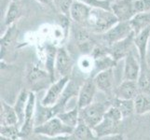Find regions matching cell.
<instances>
[{"label": "cell", "mask_w": 150, "mask_h": 140, "mask_svg": "<svg viewBox=\"0 0 150 140\" xmlns=\"http://www.w3.org/2000/svg\"><path fill=\"white\" fill-rule=\"evenodd\" d=\"M76 39L82 53H88L91 50H94V49L92 48V40L86 31H79L76 33Z\"/></svg>", "instance_id": "603a6c76"}, {"label": "cell", "mask_w": 150, "mask_h": 140, "mask_svg": "<svg viewBox=\"0 0 150 140\" xmlns=\"http://www.w3.org/2000/svg\"><path fill=\"white\" fill-rule=\"evenodd\" d=\"M112 9L114 10V13L118 18V20H125L128 19L131 15H133L132 9V2H122L120 4H117L116 6L112 8Z\"/></svg>", "instance_id": "484cf974"}, {"label": "cell", "mask_w": 150, "mask_h": 140, "mask_svg": "<svg viewBox=\"0 0 150 140\" xmlns=\"http://www.w3.org/2000/svg\"><path fill=\"white\" fill-rule=\"evenodd\" d=\"M58 49L54 47H48L47 49V59H46V67H47L48 73L50 75L51 79L54 81L55 79V62H56V55Z\"/></svg>", "instance_id": "cb8c5ba5"}, {"label": "cell", "mask_w": 150, "mask_h": 140, "mask_svg": "<svg viewBox=\"0 0 150 140\" xmlns=\"http://www.w3.org/2000/svg\"><path fill=\"white\" fill-rule=\"evenodd\" d=\"M19 126V120L14 107L1 101V126ZM20 127V126H19Z\"/></svg>", "instance_id": "e0dca14e"}, {"label": "cell", "mask_w": 150, "mask_h": 140, "mask_svg": "<svg viewBox=\"0 0 150 140\" xmlns=\"http://www.w3.org/2000/svg\"><path fill=\"white\" fill-rule=\"evenodd\" d=\"M58 117L65 125L69 126L73 129L77 127L80 121V108L76 106L70 110H65L63 113L59 114Z\"/></svg>", "instance_id": "d6986e66"}, {"label": "cell", "mask_w": 150, "mask_h": 140, "mask_svg": "<svg viewBox=\"0 0 150 140\" xmlns=\"http://www.w3.org/2000/svg\"><path fill=\"white\" fill-rule=\"evenodd\" d=\"M0 134H1V139L20 140V138H22L21 128L18 125L1 126V129H0Z\"/></svg>", "instance_id": "d4e9b609"}, {"label": "cell", "mask_w": 150, "mask_h": 140, "mask_svg": "<svg viewBox=\"0 0 150 140\" xmlns=\"http://www.w3.org/2000/svg\"><path fill=\"white\" fill-rule=\"evenodd\" d=\"M133 16L138 13L147 12L150 10V0H134L132 2Z\"/></svg>", "instance_id": "83f0119b"}, {"label": "cell", "mask_w": 150, "mask_h": 140, "mask_svg": "<svg viewBox=\"0 0 150 140\" xmlns=\"http://www.w3.org/2000/svg\"><path fill=\"white\" fill-rule=\"evenodd\" d=\"M70 81V79L68 77H60L58 80L54 81L51 84L47 92L45 93L43 96L42 100H41V104L45 107H52L55 104L59 101V99L63 95L64 90L66 89L67 85H68Z\"/></svg>", "instance_id": "8992f818"}, {"label": "cell", "mask_w": 150, "mask_h": 140, "mask_svg": "<svg viewBox=\"0 0 150 140\" xmlns=\"http://www.w3.org/2000/svg\"><path fill=\"white\" fill-rule=\"evenodd\" d=\"M134 110L138 115H144L150 112V96L146 92H141L133 100Z\"/></svg>", "instance_id": "44dd1931"}, {"label": "cell", "mask_w": 150, "mask_h": 140, "mask_svg": "<svg viewBox=\"0 0 150 140\" xmlns=\"http://www.w3.org/2000/svg\"><path fill=\"white\" fill-rule=\"evenodd\" d=\"M27 80L31 87L30 92H33L49 89V87L54 82L48 71H44L37 66H31L27 73Z\"/></svg>", "instance_id": "5b68a950"}, {"label": "cell", "mask_w": 150, "mask_h": 140, "mask_svg": "<svg viewBox=\"0 0 150 140\" xmlns=\"http://www.w3.org/2000/svg\"><path fill=\"white\" fill-rule=\"evenodd\" d=\"M118 23V18L110 10L91 9L86 25L96 33H106Z\"/></svg>", "instance_id": "7a4b0ae2"}, {"label": "cell", "mask_w": 150, "mask_h": 140, "mask_svg": "<svg viewBox=\"0 0 150 140\" xmlns=\"http://www.w3.org/2000/svg\"><path fill=\"white\" fill-rule=\"evenodd\" d=\"M16 29L14 26L9 27L7 31V33L4 35V37L1 38V57L5 54L9 47H11L13 44L15 38H16Z\"/></svg>", "instance_id": "4316f807"}, {"label": "cell", "mask_w": 150, "mask_h": 140, "mask_svg": "<svg viewBox=\"0 0 150 140\" xmlns=\"http://www.w3.org/2000/svg\"><path fill=\"white\" fill-rule=\"evenodd\" d=\"M20 14V9H19V5L13 1L11 4H10L8 11L7 13L6 16V24L7 25H10L11 23H14V21L16 20Z\"/></svg>", "instance_id": "f546056e"}, {"label": "cell", "mask_w": 150, "mask_h": 140, "mask_svg": "<svg viewBox=\"0 0 150 140\" xmlns=\"http://www.w3.org/2000/svg\"><path fill=\"white\" fill-rule=\"evenodd\" d=\"M108 107L100 102L91 103V105L80 109V120L92 131V129L103 120Z\"/></svg>", "instance_id": "277c9868"}, {"label": "cell", "mask_w": 150, "mask_h": 140, "mask_svg": "<svg viewBox=\"0 0 150 140\" xmlns=\"http://www.w3.org/2000/svg\"><path fill=\"white\" fill-rule=\"evenodd\" d=\"M129 22H130L133 33L137 35L144 28L148 27V24L150 23V14L146 12L135 14Z\"/></svg>", "instance_id": "ffe728a7"}, {"label": "cell", "mask_w": 150, "mask_h": 140, "mask_svg": "<svg viewBox=\"0 0 150 140\" xmlns=\"http://www.w3.org/2000/svg\"><path fill=\"white\" fill-rule=\"evenodd\" d=\"M91 9L87 5L81 3L79 1L73 2L70 9V16L74 21L79 23L86 24L88 17H89Z\"/></svg>", "instance_id": "2e32d148"}, {"label": "cell", "mask_w": 150, "mask_h": 140, "mask_svg": "<svg viewBox=\"0 0 150 140\" xmlns=\"http://www.w3.org/2000/svg\"><path fill=\"white\" fill-rule=\"evenodd\" d=\"M134 34L132 28L130 24V22H123L117 23L113 28L105 33V38L110 45L118 42L130 37L131 35Z\"/></svg>", "instance_id": "7c38bea8"}, {"label": "cell", "mask_w": 150, "mask_h": 140, "mask_svg": "<svg viewBox=\"0 0 150 140\" xmlns=\"http://www.w3.org/2000/svg\"><path fill=\"white\" fill-rule=\"evenodd\" d=\"M98 91L97 86L94 82L93 77H90L84 81V83L79 87V95H77L76 106L80 109L93 103L96 92Z\"/></svg>", "instance_id": "ba28073f"}, {"label": "cell", "mask_w": 150, "mask_h": 140, "mask_svg": "<svg viewBox=\"0 0 150 140\" xmlns=\"http://www.w3.org/2000/svg\"><path fill=\"white\" fill-rule=\"evenodd\" d=\"M150 36V27H146L144 30H142L140 33H138L135 37H134V44H135L138 56L141 62V67L142 70H147L146 67V49H147V42Z\"/></svg>", "instance_id": "5bb4252c"}, {"label": "cell", "mask_w": 150, "mask_h": 140, "mask_svg": "<svg viewBox=\"0 0 150 140\" xmlns=\"http://www.w3.org/2000/svg\"><path fill=\"white\" fill-rule=\"evenodd\" d=\"M141 89L138 81L133 80H123L121 83L114 90V97L122 100H134L139 93H141Z\"/></svg>", "instance_id": "30bf717a"}, {"label": "cell", "mask_w": 150, "mask_h": 140, "mask_svg": "<svg viewBox=\"0 0 150 140\" xmlns=\"http://www.w3.org/2000/svg\"><path fill=\"white\" fill-rule=\"evenodd\" d=\"M123 119L118 108L111 105L108 107L103 120L92 129V134L98 138H105L120 134V123Z\"/></svg>", "instance_id": "6da1fadb"}, {"label": "cell", "mask_w": 150, "mask_h": 140, "mask_svg": "<svg viewBox=\"0 0 150 140\" xmlns=\"http://www.w3.org/2000/svg\"><path fill=\"white\" fill-rule=\"evenodd\" d=\"M29 93L27 90H22L18 95V97L15 102V105L13 106L15 112H16L19 120V126L20 128L24 122V117H25V110H26L27 103L29 99Z\"/></svg>", "instance_id": "ac0fdd59"}, {"label": "cell", "mask_w": 150, "mask_h": 140, "mask_svg": "<svg viewBox=\"0 0 150 140\" xmlns=\"http://www.w3.org/2000/svg\"><path fill=\"white\" fill-rule=\"evenodd\" d=\"M134 34L131 35L130 37H128L127 38L118 41L112 45H110L109 48V54L112 58L117 61L121 58H125L127 54L132 50V43L134 42Z\"/></svg>", "instance_id": "9a60e30c"}, {"label": "cell", "mask_w": 150, "mask_h": 140, "mask_svg": "<svg viewBox=\"0 0 150 140\" xmlns=\"http://www.w3.org/2000/svg\"><path fill=\"white\" fill-rule=\"evenodd\" d=\"M77 1L90 6L91 9H103L106 10L111 9L109 1H106V0H77Z\"/></svg>", "instance_id": "f1b7e54d"}, {"label": "cell", "mask_w": 150, "mask_h": 140, "mask_svg": "<svg viewBox=\"0 0 150 140\" xmlns=\"http://www.w3.org/2000/svg\"><path fill=\"white\" fill-rule=\"evenodd\" d=\"M103 140H124V137L121 134H114V136H107L105 138H103Z\"/></svg>", "instance_id": "1f68e13d"}, {"label": "cell", "mask_w": 150, "mask_h": 140, "mask_svg": "<svg viewBox=\"0 0 150 140\" xmlns=\"http://www.w3.org/2000/svg\"><path fill=\"white\" fill-rule=\"evenodd\" d=\"M141 62L132 50L125 57L123 70V80L138 81L141 75Z\"/></svg>", "instance_id": "9c48e42d"}, {"label": "cell", "mask_w": 150, "mask_h": 140, "mask_svg": "<svg viewBox=\"0 0 150 140\" xmlns=\"http://www.w3.org/2000/svg\"><path fill=\"white\" fill-rule=\"evenodd\" d=\"M37 96L35 93L33 92H30L29 93V99L27 103L26 110H25V117L24 122L21 127V134L22 137H26L30 136L31 133H34L35 125V109H37Z\"/></svg>", "instance_id": "52a82bcc"}, {"label": "cell", "mask_w": 150, "mask_h": 140, "mask_svg": "<svg viewBox=\"0 0 150 140\" xmlns=\"http://www.w3.org/2000/svg\"><path fill=\"white\" fill-rule=\"evenodd\" d=\"M111 105L118 108V110L121 112L123 118H127L135 112L133 100H122L114 97Z\"/></svg>", "instance_id": "7402d4cb"}, {"label": "cell", "mask_w": 150, "mask_h": 140, "mask_svg": "<svg viewBox=\"0 0 150 140\" xmlns=\"http://www.w3.org/2000/svg\"><path fill=\"white\" fill-rule=\"evenodd\" d=\"M94 80V82L97 86V89L105 93L108 96L114 95V70L113 68H108L103 70L95 74L94 77H92Z\"/></svg>", "instance_id": "8fae6325"}, {"label": "cell", "mask_w": 150, "mask_h": 140, "mask_svg": "<svg viewBox=\"0 0 150 140\" xmlns=\"http://www.w3.org/2000/svg\"><path fill=\"white\" fill-rule=\"evenodd\" d=\"M95 65V61H92L91 57H82L79 62V67L83 72H91Z\"/></svg>", "instance_id": "4dcf8cb0"}, {"label": "cell", "mask_w": 150, "mask_h": 140, "mask_svg": "<svg viewBox=\"0 0 150 140\" xmlns=\"http://www.w3.org/2000/svg\"><path fill=\"white\" fill-rule=\"evenodd\" d=\"M13 1H16V0H13Z\"/></svg>", "instance_id": "836d02e7"}, {"label": "cell", "mask_w": 150, "mask_h": 140, "mask_svg": "<svg viewBox=\"0 0 150 140\" xmlns=\"http://www.w3.org/2000/svg\"><path fill=\"white\" fill-rule=\"evenodd\" d=\"M72 68H73V62L67 51L64 48L58 49L55 62V71L61 77H69Z\"/></svg>", "instance_id": "4fadbf2b"}, {"label": "cell", "mask_w": 150, "mask_h": 140, "mask_svg": "<svg viewBox=\"0 0 150 140\" xmlns=\"http://www.w3.org/2000/svg\"><path fill=\"white\" fill-rule=\"evenodd\" d=\"M38 1H39L41 3H44V4H48L49 3V0H38Z\"/></svg>", "instance_id": "d6a6232c"}, {"label": "cell", "mask_w": 150, "mask_h": 140, "mask_svg": "<svg viewBox=\"0 0 150 140\" xmlns=\"http://www.w3.org/2000/svg\"><path fill=\"white\" fill-rule=\"evenodd\" d=\"M74 132L75 129L65 125L58 117L50 119V120L40 124V125L35 126L34 129L35 134L50 138L69 136L70 134H74Z\"/></svg>", "instance_id": "3957f363"}]
</instances>
